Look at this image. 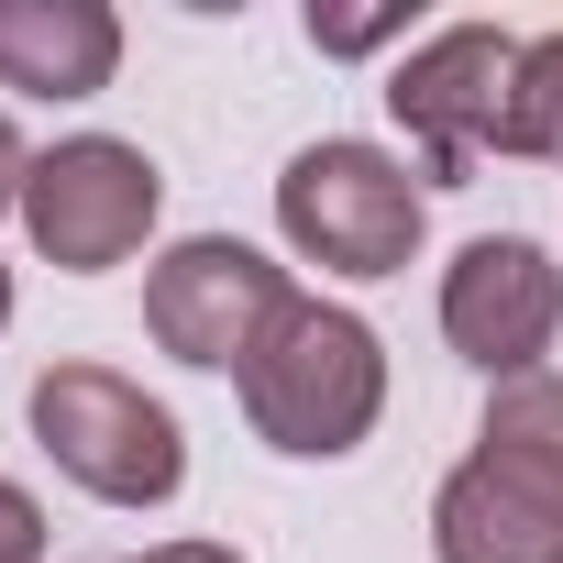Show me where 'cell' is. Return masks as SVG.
<instances>
[{
  "mask_svg": "<svg viewBox=\"0 0 563 563\" xmlns=\"http://www.w3.org/2000/svg\"><path fill=\"white\" fill-rule=\"evenodd\" d=\"M243 420L265 453H299V464H343L376 420H387V343L376 321H354L343 299H299L276 321V343L243 376Z\"/></svg>",
  "mask_w": 563,
  "mask_h": 563,
  "instance_id": "6da1fadb",
  "label": "cell"
},
{
  "mask_svg": "<svg viewBox=\"0 0 563 563\" xmlns=\"http://www.w3.org/2000/svg\"><path fill=\"white\" fill-rule=\"evenodd\" d=\"M276 232L321 276H398L420 254V232H431V188L387 144L321 133V144H299L276 166Z\"/></svg>",
  "mask_w": 563,
  "mask_h": 563,
  "instance_id": "7a4b0ae2",
  "label": "cell"
},
{
  "mask_svg": "<svg viewBox=\"0 0 563 563\" xmlns=\"http://www.w3.org/2000/svg\"><path fill=\"white\" fill-rule=\"evenodd\" d=\"M34 442L56 453L67 486L100 508H166L188 486V431L166 398H144L122 365H45L34 376Z\"/></svg>",
  "mask_w": 563,
  "mask_h": 563,
  "instance_id": "3957f363",
  "label": "cell"
},
{
  "mask_svg": "<svg viewBox=\"0 0 563 563\" xmlns=\"http://www.w3.org/2000/svg\"><path fill=\"white\" fill-rule=\"evenodd\" d=\"M288 310H299V276L276 265V254H254V243H232V232H188V243L155 254V276H144V332H155V354H177V365H199V376H254V354L276 343Z\"/></svg>",
  "mask_w": 563,
  "mask_h": 563,
  "instance_id": "277c9868",
  "label": "cell"
},
{
  "mask_svg": "<svg viewBox=\"0 0 563 563\" xmlns=\"http://www.w3.org/2000/svg\"><path fill=\"white\" fill-rule=\"evenodd\" d=\"M155 210H166V177H155V155L122 144V133H67L56 155H34V188H23V232H34V254L67 265V276L133 265L144 232H155Z\"/></svg>",
  "mask_w": 563,
  "mask_h": 563,
  "instance_id": "5b68a950",
  "label": "cell"
},
{
  "mask_svg": "<svg viewBox=\"0 0 563 563\" xmlns=\"http://www.w3.org/2000/svg\"><path fill=\"white\" fill-rule=\"evenodd\" d=\"M508 78H519V34H497V23H442L387 67V111L420 144V188H464L475 155H497Z\"/></svg>",
  "mask_w": 563,
  "mask_h": 563,
  "instance_id": "8992f818",
  "label": "cell"
},
{
  "mask_svg": "<svg viewBox=\"0 0 563 563\" xmlns=\"http://www.w3.org/2000/svg\"><path fill=\"white\" fill-rule=\"evenodd\" d=\"M442 343H453L486 387L541 376V354L563 343V265H552L530 232H475V243L442 265Z\"/></svg>",
  "mask_w": 563,
  "mask_h": 563,
  "instance_id": "52a82bcc",
  "label": "cell"
},
{
  "mask_svg": "<svg viewBox=\"0 0 563 563\" xmlns=\"http://www.w3.org/2000/svg\"><path fill=\"white\" fill-rule=\"evenodd\" d=\"M431 552L442 563H563V486L530 453L475 442L431 497Z\"/></svg>",
  "mask_w": 563,
  "mask_h": 563,
  "instance_id": "ba28073f",
  "label": "cell"
},
{
  "mask_svg": "<svg viewBox=\"0 0 563 563\" xmlns=\"http://www.w3.org/2000/svg\"><path fill=\"white\" fill-rule=\"evenodd\" d=\"M122 78L111 0H0V89L12 100H100Z\"/></svg>",
  "mask_w": 563,
  "mask_h": 563,
  "instance_id": "9c48e42d",
  "label": "cell"
},
{
  "mask_svg": "<svg viewBox=\"0 0 563 563\" xmlns=\"http://www.w3.org/2000/svg\"><path fill=\"white\" fill-rule=\"evenodd\" d=\"M497 155L563 166V34H530V45H519V78H508V122H497Z\"/></svg>",
  "mask_w": 563,
  "mask_h": 563,
  "instance_id": "30bf717a",
  "label": "cell"
},
{
  "mask_svg": "<svg viewBox=\"0 0 563 563\" xmlns=\"http://www.w3.org/2000/svg\"><path fill=\"white\" fill-rule=\"evenodd\" d=\"M475 442L530 453V464L563 486V376H519V387H497V398H486V420H475Z\"/></svg>",
  "mask_w": 563,
  "mask_h": 563,
  "instance_id": "8fae6325",
  "label": "cell"
},
{
  "mask_svg": "<svg viewBox=\"0 0 563 563\" xmlns=\"http://www.w3.org/2000/svg\"><path fill=\"white\" fill-rule=\"evenodd\" d=\"M398 34H409L398 0H387V12H321V0H310V45H321V56H376V45H398Z\"/></svg>",
  "mask_w": 563,
  "mask_h": 563,
  "instance_id": "7c38bea8",
  "label": "cell"
},
{
  "mask_svg": "<svg viewBox=\"0 0 563 563\" xmlns=\"http://www.w3.org/2000/svg\"><path fill=\"white\" fill-rule=\"evenodd\" d=\"M0 563H45V508H34V486H12V475H0Z\"/></svg>",
  "mask_w": 563,
  "mask_h": 563,
  "instance_id": "4fadbf2b",
  "label": "cell"
},
{
  "mask_svg": "<svg viewBox=\"0 0 563 563\" xmlns=\"http://www.w3.org/2000/svg\"><path fill=\"white\" fill-rule=\"evenodd\" d=\"M23 188H34V144H23L12 111H0V210H23Z\"/></svg>",
  "mask_w": 563,
  "mask_h": 563,
  "instance_id": "5bb4252c",
  "label": "cell"
},
{
  "mask_svg": "<svg viewBox=\"0 0 563 563\" xmlns=\"http://www.w3.org/2000/svg\"><path fill=\"white\" fill-rule=\"evenodd\" d=\"M122 563H243L232 541H155V552H122Z\"/></svg>",
  "mask_w": 563,
  "mask_h": 563,
  "instance_id": "9a60e30c",
  "label": "cell"
},
{
  "mask_svg": "<svg viewBox=\"0 0 563 563\" xmlns=\"http://www.w3.org/2000/svg\"><path fill=\"white\" fill-rule=\"evenodd\" d=\"M0 332H12V265H0Z\"/></svg>",
  "mask_w": 563,
  "mask_h": 563,
  "instance_id": "2e32d148",
  "label": "cell"
}]
</instances>
